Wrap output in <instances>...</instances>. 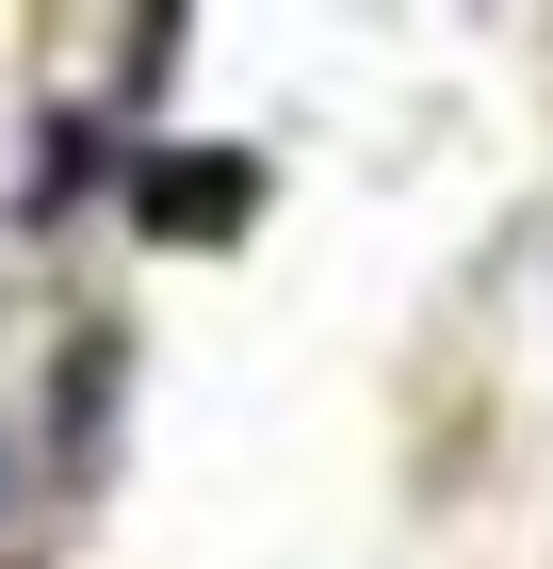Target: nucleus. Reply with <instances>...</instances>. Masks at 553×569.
<instances>
[{
  "instance_id": "nucleus-1",
  "label": "nucleus",
  "mask_w": 553,
  "mask_h": 569,
  "mask_svg": "<svg viewBox=\"0 0 553 569\" xmlns=\"http://www.w3.org/2000/svg\"><path fill=\"white\" fill-rule=\"evenodd\" d=\"M245 196H260L245 163H164L147 179V228H245Z\"/></svg>"
}]
</instances>
